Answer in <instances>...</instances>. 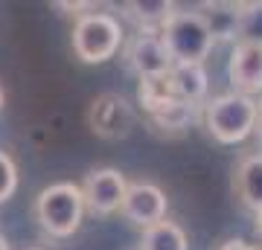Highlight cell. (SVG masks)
<instances>
[{"mask_svg": "<svg viewBox=\"0 0 262 250\" xmlns=\"http://www.w3.org/2000/svg\"><path fill=\"white\" fill-rule=\"evenodd\" d=\"M158 35L166 47L172 64H204L215 47L204 12H175L160 27Z\"/></svg>", "mask_w": 262, "mask_h": 250, "instance_id": "cell-1", "label": "cell"}, {"mask_svg": "<svg viewBox=\"0 0 262 250\" xmlns=\"http://www.w3.org/2000/svg\"><path fill=\"white\" fill-rule=\"evenodd\" d=\"M204 125L210 137L222 146H236L253 134L256 125V99L242 93H222L204 102Z\"/></svg>", "mask_w": 262, "mask_h": 250, "instance_id": "cell-2", "label": "cell"}, {"mask_svg": "<svg viewBox=\"0 0 262 250\" xmlns=\"http://www.w3.org/2000/svg\"><path fill=\"white\" fill-rule=\"evenodd\" d=\"M35 218L41 230L50 233L53 239H70L84 218V198L79 184L61 180L41 189L35 198Z\"/></svg>", "mask_w": 262, "mask_h": 250, "instance_id": "cell-3", "label": "cell"}, {"mask_svg": "<svg viewBox=\"0 0 262 250\" xmlns=\"http://www.w3.org/2000/svg\"><path fill=\"white\" fill-rule=\"evenodd\" d=\"M122 32L120 20L108 12H84L73 24V53L84 64H102L117 56L122 47Z\"/></svg>", "mask_w": 262, "mask_h": 250, "instance_id": "cell-4", "label": "cell"}, {"mask_svg": "<svg viewBox=\"0 0 262 250\" xmlns=\"http://www.w3.org/2000/svg\"><path fill=\"white\" fill-rule=\"evenodd\" d=\"M166 210H169L166 192L158 184H146V180L128 184V189L122 195V204H120L122 218L128 224H134V227H140V230H149L158 221H163Z\"/></svg>", "mask_w": 262, "mask_h": 250, "instance_id": "cell-5", "label": "cell"}, {"mask_svg": "<svg viewBox=\"0 0 262 250\" xmlns=\"http://www.w3.org/2000/svg\"><path fill=\"white\" fill-rule=\"evenodd\" d=\"M79 189H82V198H84V210H91L94 215H114L120 213L128 180H125L120 169L105 166V169H94Z\"/></svg>", "mask_w": 262, "mask_h": 250, "instance_id": "cell-6", "label": "cell"}, {"mask_svg": "<svg viewBox=\"0 0 262 250\" xmlns=\"http://www.w3.org/2000/svg\"><path fill=\"white\" fill-rule=\"evenodd\" d=\"M125 58H128L131 70L140 76V82L166 79L169 70H172V58H169L158 32H137L125 44Z\"/></svg>", "mask_w": 262, "mask_h": 250, "instance_id": "cell-7", "label": "cell"}, {"mask_svg": "<svg viewBox=\"0 0 262 250\" xmlns=\"http://www.w3.org/2000/svg\"><path fill=\"white\" fill-rule=\"evenodd\" d=\"M91 128L99 137H125L134 128V111L117 93H102L91 105Z\"/></svg>", "mask_w": 262, "mask_h": 250, "instance_id": "cell-8", "label": "cell"}, {"mask_svg": "<svg viewBox=\"0 0 262 250\" xmlns=\"http://www.w3.org/2000/svg\"><path fill=\"white\" fill-rule=\"evenodd\" d=\"M227 76H230L233 93H242V96L262 93V50L248 44H236L233 53H230Z\"/></svg>", "mask_w": 262, "mask_h": 250, "instance_id": "cell-9", "label": "cell"}, {"mask_svg": "<svg viewBox=\"0 0 262 250\" xmlns=\"http://www.w3.org/2000/svg\"><path fill=\"white\" fill-rule=\"evenodd\" d=\"M169 82V90L178 102H187V105H201L207 102V93H210V76H207L204 64H172L166 76Z\"/></svg>", "mask_w": 262, "mask_h": 250, "instance_id": "cell-10", "label": "cell"}, {"mask_svg": "<svg viewBox=\"0 0 262 250\" xmlns=\"http://www.w3.org/2000/svg\"><path fill=\"white\" fill-rule=\"evenodd\" d=\"M236 198L253 215L262 213V154H245L233 175Z\"/></svg>", "mask_w": 262, "mask_h": 250, "instance_id": "cell-11", "label": "cell"}, {"mask_svg": "<svg viewBox=\"0 0 262 250\" xmlns=\"http://www.w3.org/2000/svg\"><path fill=\"white\" fill-rule=\"evenodd\" d=\"M175 12H178V6L169 3V0H134V3H122V15L137 27V32H160V27Z\"/></svg>", "mask_w": 262, "mask_h": 250, "instance_id": "cell-12", "label": "cell"}, {"mask_svg": "<svg viewBox=\"0 0 262 250\" xmlns=\"http://www.w3.org/2000/svg\"><path fill=\"white\" fill-rule=\"evenodd\" d=\"M236 41L262 50V0L236 3Z\"/></svg>", "mask_w": 262, "mask_h": 250, "instance_id": "cell-13", "label": "cell"}, {"mask_svg": "<svg viewBox=\"0 0 262 250\" xmlns=\"http://www.w3.org/2000/svg\"><path fill=\"white\" fill-rule=\"evenodd\" d=\"M140 250H189L187 233L181 230L175 221H158L155 227L143 230Z\"/></svg>", "mask_w": 262, "mask_h": 250, "instance_id": "cell-14", "label": "cell"}, {"mask_svg": "<svg viewBox=\"0 0 262 250\" xmlns=\"http://www.w3.org/2000/svg\"><path fill=\"white\" fill-rule=\"evenodd\" d=\"M149 117H151V122H155L158 128H163V131H187L189 125L195 122L198 108L175 99V102H169L166 108H160V111L149 113Z\"/></svg>", "mask_w": 262, "mask_h": 250, "instance_id": "cell-15", "label": "cell"}, {"mask_svg": "<svg viewBox=\"0 0 262 250\" xmlns=\"http://www.w3.org/2000/svg\"><path fill=\"white\" fill-rule=\"evenodd\" d=\"M210 15H204L207 27L213 32V41H236V3L225 6V3H215L210 6Z\"/></svg>", "mask_w": 262, "mask_h": 250, "instance_id": "cell-16", "label": "cell"}, {"mask_svg": "<svg viewBox=\"0 0 262 250\" xmlns=\"http://www.w3.org/2000/svg\"><path fill=\"white\" fill-rule=\"evenodd\" d=\"M140 102L143 108L149 113L160 111V108H166L169 102H175V96L169 90V82L166 79H149V82H140Z\"/></svg>", "mask_w": 262, "mask_h": 250, "instance_id": "cell-17", "label": "cell"}, {"mask_svg": "<svg viewBox=\"0 0 262 250\" xmlns=\"http://www.w3.org/2000/svg\"><path fill=\"white\" fill-rule=\"evenodd\" d=\"M18 189V166L9 151L0 148V204H6Z\"/></svg>", "mask_w": 262, "mask_h": 250, "instance_id": "cell-18", "label": "cell"}, {"mask_svg": "<svg viewBox=\"0 0 262 250\" xmlns=\"http://www.w3.org/2000/svg\"><path fill=\"white\" fill-rule=\"evenodd\" d=\"M219 250H259V247H253V244H248V241H242V239H227Z\"/></svg>", "mask_w": 262, "mask_h": 250, "instance_id": "cell-19", "label": "cell"}, {"mask_svg": "<svg viewBox=\"0 0 262 250\" xmlns=\"http://www.w3.org/2000/svg\"><path fill=\"white\" fill-rule=\"evenodd\" d=\"M253 134H256L259 143H262V102H256V125H253Z\"/></svg>", "mask_w": 262, "mask_h": 250, "instance_id": "cell-20", "label": "cell"}, {"mask_svg": "<svg viewBox=\"0 0 262 250\" xmlns=\"http://www.w3.org/2000/svg\"><path fill=\"white\" fill-rule=\"evenodd\" d=\"M256 233H259V239H262V213L256 215Z\"/></svg>", "mask_w": 262, "mask_h": 250, "instance_id": "cell-21", "label": "cell"}, {"mask_svg": "<svg viewBox=\"0 0 262 250\" xmlns=\"http://www.w3.org/2000/svg\"><path fill=\"white\" fill-rule=\"evenodd\" d=\"M0 250H9V241H6V236H0Z\"/></svg>", "mask_w": 262, "mask_h": 250, "instance_id": "cell-22", "label": "cell"}, {"mask_svg": "<svg viewBox=\"0 0 262 250\" xmlns=\"http://www.w3.org/2000/svg\"><path fill=\"white\" fill-rule=\"evenodd\" d=\"M3 105H6V93H3V87H0V111H3Z\"/></svg>", "mask_w": 262, "mask_h": 250, "instance_id": "cell-23", "label": "cell"}, {"mask_svg": "<svg viewBox=\"0 0 262 250\" xmlns=\"http://www.w3.org/2000/svg\"><path fill=\"white\" fill-rule=\"evenodd\" d=\"M29 250H41V247H29Z\"/></svg>", "mask_w": 262, "mask_h": 250, "instance_id": "cell-24", "label": "cell"}]
</instances>
